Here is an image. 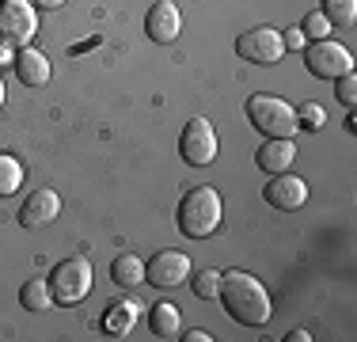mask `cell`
Wrapping results in <instances>:
<instances>
[{
  "instance_id": "obj_1",
  "label": "cell",
  "mask_w": 357,
  "mask_h": 342,
  "mask_svg": "<svg viewBox=\"0 0 357 342\" xmlns=\"http://www.w3.org/2000/svg\"><path fill=\"white\" fill-rule=\"evenodd\" d=\"M217 301L225 304V312L232 315L243 327H262L274 312V301H270L266 285H262L255 274L248 270H220V293Z\"/></svg>"
},
{
  "instance_id": "obj_2",
  "label": "cell",
  "mask_w": 357,
  "mask_h": 342,
  "mask_svg": "<svg viewBox=\"0 0 357 342\" xmlns=\"http://www.w3.org/2000/svg\"><path fill=\"white\" fill-rule=\"evenodd\" d=\"M220 217H225V205L213 186H194L178 202V232L186 239H209L220 228Z\"/></svg>"
},
{
  "instance_id": "obj_3",
  "label": "cell",
  "mask_w": 357,
  "mask_h": 342,
  "mask_svg": "<svg viewBox=\"0 0 357 342\" xmlns=\"http://www.w3.org/2000/svg\"><path fill=\"white\" fill-rule=\"evenodd\" d=\"M248 122L262 137H293L301 130L296 107L289 99H278V96H251L248 99Z\"/></svg>"
},
{
  "instance_id": "obj_4",
  "label": "cell",
  "mask_w": 357,
  "mask_h": 342,
  "mask_svg": "<svg viewBox=\"0 0 357 342\" xmlns=\"http://www.w3.org/2000/svg\"><path fill=\"white\" fill-rule=\"evenodd\" d=\"M46 281H50V293H54V304H80L96 285V270H91L88 259H65L57 262Z\"/></svg>"
},
{
  "instance_id": "obj_5",
  "label": "cell",
  "mask_w": 357,
  "mask_h": 342,
  "mask_svg": "<svg viewBox=\"0 0 357 342\" xmlns=\"http://www.w3.org/2000/svg\"><path fill=\"white\" fill-rule=\"evenodd\" d=\"M304 68L316 80H338L342 73L354 68V57L335 38H319V42H304Z\"/></svg>"
},
{
  "instance_id": "obj_6",
  "label": "cell",
  "mask_w": 357,
  "mask_h": 342,
  "mask_svg": "<svg viewBox=\"0 0 357 342\" xmlns=\"http://www.w3.org/2000/svg\"><path fill=\"white\" fill-rule=\"evenodd\" d=\"M38 34V8L31 0H0V42L31 46Z\"/></svg>"
},
{
  "instance_id": "obj_7",
  "label": "cell",
  "mask_w": 357,
  "mask_h": 342,
  "mask_svg": "<svg viewBox=\"0 0 357 342\" xmlns=\"http://www.w3.org/2000/svg\"><path fill=\"white\" fill-rule=\"evenodd\" d=\"M178 152L190 168H209L217 160V130L209 118H190L178 137Z\"/></svg>"
},
{
  "instance_id": "obj_8",
  "label": "cell",
  "mask_w": 357,
  "mask_h": 342,
  "mask_svg": "<svg viewBox=\"0 0 357 342\" xmlns=\"http://www.w3.org/2000/svg\"><path fill=\"white\" fill-rule=\"evenodd\" d=\"M236 54L243 61H255V65H278L285 57V46H282V31L274 27H251L236 38Z\"/></svg>"
},
{
  "instance_id": "obj_9",
  "label": "cell",
  "mask_w": 357,
  "mask_h": 342,
  "mask_svg": "<svg viewBox=\"0 0 357 342\" xmlns=\"http://www.w3.org/2000/svg\"><path fill=\"white\" fill-rule=\"evenodd\" d=\"M262 202L274 205V209H282V213H293V209H301V205L308 202V183H304L301 175H289V171L270 175V183L262 186Z\"/></svg>"
},
{
  "instance_id": "obj_10",
  "label": "cell",
  "mask_w": 357,
  "mask_h": 342,
  "mask_svg": "<svg viewBox=\"0 0 357 342\" xmlns=\"http://www.w3.org/2000/svg\"><path fill=\"white\" fill-rule=\"evenodd\" d=\"M144 278L160 289H175L190 278V259L183 251H156L152 262H144Z\"/></svg>"
},
{
  "instance_id": "obj_11",
  "label": "cell",
  "mask_w": 357,
  "mask_h": 342,
  "mask_svg": "<svg viewBox=\"0 0 357 342\" xmlns=\"http://www.w3.org/2000/svg\"><path fill=\"white\" fill-rule=\"evenodd\" d=\"M144 31H149V38L160 42V46L175 42L178 31H183V15H178L175 0H160V4H152L149 15H144Z\"/></svg>"
},
{
  "instance_id": "obj_12",
  "label": "cell",
  "mask_w": 357,
  "mask_h": 342,
  "mask_svg": "<svg viewBox=\"0 0 357 342\" xmlns=\"http://www.w3.org/2000/svg\"><path fill=\"white\" fill-rule=\"evenodd\" d=\"M57 213H61V198H57V191L38 186V191H31V198L20 205V225L23 228H42V225H50Z\"/></svg>"
},
{
  "instance_id": "obj_13",
  "label": "cell",
  "mask_w": 357,
  "mask_h": 342,
  "mask_svg": "<svg viewBox=\"0 0 357 342\" xmlns=\"http://www.w3.org/2000/svg\"><path fill=\"white\" fill-rule=\"evenodd\" d=\"M293 160H296L293 137H266V144L255 152V164L266 171V175H282V171L293 168Z\"/></svg>"
},
{
  "instance_id": "obj_14",
  "label": "cell",
  "mask_w": 357,
  "mask_h": 342,
  "mask_svg": "<svg viewBox=\"0 0 357 342\" xmlns=\"http://www.w3.org/2000/svg\"><path fill=\"white\" fill-rule=\"evenodd\" d=\"M12 65H15L20 84H27V88H42V84L50 80V57L42 54V50H35V46H20Z\"/></svg>"
},
{
  "instance_id": "obj_15",
  "label": "cell",
  "mask_w": 357,
  "mask_h": 342,
  "mask_svg": "<svg viewBox=\"0 0 357 342\" xmlns=\"http://www.w3.org/2000/svg\"><path fill=\"white\" fill-rule=\"evenodd\" d=\"M137 312H141V304L133 301V297H122V301H114L103 312V331L107 335H114V339H122V335H130L133 331V323H137Z\"/></svg>"
},
{
  "instance_id": "obj_16",
  "label": "cell",
  "mask_w": 357,
  "mask_h": 342,
  "mask_svg": "<svg viewBox=\"0 0 357 342\" xmlns=\"http://www.w3.org/2000/svg\"><path fill=\"white\" fill-rule=\"evenodd\" d=\"M149 331L156 339H178L183 335V315H178V308L172 301H160V304H152V312H149Z\"/></svg>"
},
{
  "instance_id": "obj_17",
  "label": "cell",
  "mask_w": 357,
  "mask_h": 342,
  "mask_svg": "<svg viewBox=\"0 0 357 342\" xmlns=\"http://www.w3.org/2000/svg\"><path fill=\"white\" fill-rule=\"evenodd\" d=\"M110 278H114V285H141L144 281V259H137V255H118L114 267H110Z\"/></svg>"
},
{
  "instance_id": "obj_18",
  "label": "cell",
  "mask_w": 357,
  "mask_h": 342,
  "mask_svg": "<svg viewBox=\"0 0 357 342\" xmlns=\"http://www.w3.org/2000/svg\"><path fill=\"white\" fill-rule=\"evenodd\" d=\"M20 304L27 308V312H46V308H54V293H50V281L31 278L27 285L20 289Z\"/></svg>"
},
{
  "instance_id": "obj_19",
  "label": "cell",
  "mask_w": 357,
  "mask_h": 342,
  "mask_svg": "<svg viewBox=\"0 0 357 342\" xmlns=\"http://www.w3.org/2000/svg\"><path fill=\"white\" fill-rule=\"evenodd\" d=\"M23 183V164L12 152H0V198H12Z\"/></svg>"
},
{
  "instance_id": "obj_20",
  "label": "cell",
  "mask_w": 357,
  "mask_h": 342,
  "mask_svg": "<svg viewBox=\"0 0 357 342\" xmlns=\"http://www.w3.org/2000/svg\"><path fill=\"white\" fill-rule=\"evenodd\" d=\"M319 12L331 20V27H354L357 0H319Z\"/></svg>"
},
{
  "instance_id": "obj_21",
  "label": "cell",
  "mask_w": 357,
  "mask_h": 342,
  "mask_svg": "<svg viewBox=\"0 0 357 342\" xmlns=\"http://www.w3.org/2000/svg\"><path fill=\"white\" fill-rule=\"evenodd\" d=\"M190 289L202 297V301H213V297L220 293V270H198V274H190Z\"/></svg>"
},
{
  "instance_id": "obj_22",
  "label": "cell",
  "mask_w": 357,
  "mask_h": 342,
  "mask_svg": "<svg viewBox=\"0 0 357 342\" xmlns=\"http://www.w3.org/2000/svg\"><path fill=\"white\" fill-rule=\"evenodd\" d=\"M301 31H304V38L308 42H319V38H331V20L323 12H312V15H304V23H301Z\"/></svg>"
},
{
  "instance_id": "obj_23",
  "label": "cell",
  "mask_w": 357,
  "mask_h": 342,
  "mask_svg": "<svg viewBox=\"0 0 357 342\" xmlns=\"http://www.w3.org/2000/svg\"><path fill=\"white\" fill-rule=\"evenodd\" d=\"M296 122L304 126V130H312V133H319L323 126H327V110L319 107V103H304L301 110H296Z\"/></svg>"
},
{
  "instance_id": "obj_24",
  "label": "cell",
  "mask_w": 357,
  "mask_h": 342,
  "mask_svg": "<svg viewBox=\"0 0 357 342\" xmlns=\"http://www.w3.org/2000/svg\"><path fill=\"white\" fill-rule=\"evenodd\" d=\"M335 84H338V99H342L346 107H354V103H357V76H354V68H350V73H342Z\"/></svg>"
},
{
  "instance_id": "obj_25",
  "label": "cell",
  "mask_w": 357,
  "mask_h": 342,
  "mask_svg": "<svg viewBox=\"0 0 357 342\" xmlns=\"http://www.w3.org/2000/svg\"><path fill=\"white\" fill-rule=\"evenodd\" d=\"M304 42H308V38H304L301 27H285V31H282V46H285V50H304Z\"/></svg>"
},
{
  "instance_id": "obj_26",
  "label": "cell",
  "mask_w": 357,
  "mask_h": 342,
  "mask_svg": "<svg viewBox=\"0 0 357 342\" xmlns=\"http://www.w3.org/2000/svg\"><path fill=\"white\" fill-rule=\"evenodd\" d=\"M12 61H15V50L8 46V42H0V68H4V65H12Z\"/></svg>"
},
{
  "instance_id": "obj_27",
  "label": "cell",
  "mask_w": 357,
  "mask_h": 342,
  "mask_svg": "<svg viewBox=\"0 0 357 342\" xmlns=\"http://www.w3.org/2000/svg\"><path fill=\"white\" fill-rule=\"evenodd\" d=\"M178 339H186V342H209L213 335H209V331H186V335H178Z\"/></svg>"
},
{
  "instance_id": "obj_28",
  "label": "cell",
  "mask_w": 357,
  "mask_h": 342,
  "mask_svg": "<svg viewBox=\"0 0 357 342\" xmlns=\"http://www.w3.org/2000/svg\"><path fill=\"white\" fill-rule=\"evenodd\" d=\"M285 339H289V342H308L312 335H308V331H304V327H296V331H289Z\"/></svg>"
},
{
  "instance_id": "obj_29",
  "label": "cell",
  "mask_w": 357,
  "mask_h": 342,
  "mask_svg": "<svg viewBox=\"0 0 357 342\" xmlns=\"http://www.w3.org/2000/svg\"><path fill=\"white\" fill-rule=\"evenodd\" d=\"M31 4H35V8H61L65 0H31Z\"/></svg>"
},
{
  "instance_id": "obj_30",
  "label": "cell",
  "mask_w": 357,
  "mask_h": 342,
  "mask_svg": "<svg viewBox=\"0 0 357 342\" xmlns=\"http://www.w3.org/2000/svg\"><path fill=\"white\" fill-rule=\"evenodd\" d=\"M0 107H4V80H0Z\"/></svg>"
}]
</instances>
